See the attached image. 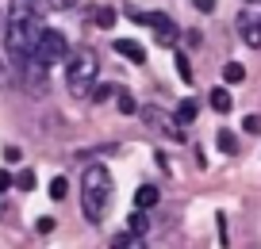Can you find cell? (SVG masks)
Here are the masks:
<instances>
[{
    "mask_svg": "<svg viewBox=\"0 0 261 249\" xmlns=\"http://www.w3.org/2000/svg\"><path fill=\"white\" fill-rule=\"evenodd\" d=\"M35 35H39V16L27 0H16L8 12V35H4V46L16 62H27L31 58V46H35Z\"/></svg>",
    "mask_w": 261,
    "mask_h": 249,
    "instance_id": "1",
    "label": "cell"
},
{
    "mask_svg": "<svg viewBox=\"0 0 261 249\" xmlns=\"http://www.w3.org/2000/svg\"><path fill=\"white\" fill-rule=\"evenodd\" d=\"M112 203V173L104 165H89L81 177V207H85V218L89 223H100Z\"/></svg>",
    "mask_w": 261,
    "mask_h": 249,
    "instance_id": "2",
    "label": "cell"
},
{
    "mask_svg": "<svg viewBox=\"0 0 261 249\" xmlns=\"http://www.w3.org/2000/svg\"><path fill=\"white\" fill-rule=\"evenodd\" d=\"M65 80H69V92L73 96H92V89H96V80H100V58L96 50L81 46L73 50V54L65 58Z\"/></svg>",
    "mask_w": 261,
    "mask_h": 249,
    "instance_id": "3",
    "label": "cell"
},
{
    "mask_svg": "<svg viewBox=\"0 0 261 249\" xmlns=\"http://www.w3.org/2000/svg\"><path fill=\"white\" fill-rule=\"evenodd\" d=\"M69 58V42H65L62 31H54V27H39V35H35V46H31V62L39 65H58Z\"/></svg>",
    "mask_w": 261,
    "mask_h": 249,
    "instance_id": "4",
    "label": "cell"
},
{
    "mask_svg": "<svg viewBox=\"0 0 261 249\" xmlns=\"http://www.w3.org/2000/svg\"><path fill=\"white\" fill-rule=\"evenodd\" d=\"M135 23H146V27H154V39H158V46H173L177 42V23H173L169 16H162V12H135Z\"/></svg>",
    "mask_w": 261,
    "mask_h": 249,
    "instance_id": "5",
    "label": "cell"
},
{
    "mask_svg": "<svg viewBox=\"0 0 261 249\" xmlns=\"http://www.w3.org/2000/svg\"><path fill=\"white\" fill-rule=\"evenodd\" d=\"M234 27H238V39H242L250 50H261V12L253 8V4H250V8H242V12H238Z\"/></svg>",
    "mask_w": 261,
    "mask_h": 249,
    "instance_id": "6",
    "label": "cell"
},
{
    "mask_svg": "<svg viewBox=\"0 0 261 249\" xmlns=\"http://www.w3.org/2000/svg\"><path fill=\"white\" fill-rule=\"evenodd\" d=\"M115 54H119V58H130L135 65H142V62H146V50H142L135 39H115Z\"/></svg>",
    "mask_w": 261,
    "mask_h": 249,
    "instance_id": "7",
    "label": "cell"
},
{
    "mask_svg": "<svg viewBox=\"0 0 261 249\" xmlns=\"http://www.w3.org/2000/svg\"><path fill=\"white\" fill-rule=\"evenodd\" d=\"M158 200H162V188H154V184H142L139 192H135V207L139 211H150Z\"/></svg>",
    "mask_w": 261,
    "mask_h": 249,
    "instance_id": "8",
    "label": "cell"
},
{
    "mask_svg": "<svg viewBox=\"0 0 261 249\" xmlns=\"http://www.w3.org/2000/svg\"><path fill=\"white\" fill-rule=\"evenodd\" d=\"M112 249H146V241H142V234H115L112 238Z\"/></svg>",
    "mask_w": 261,
    "mask_h": 249,
    "instance_id": "9",
    "label": "cell"
},
{
    "mask_svg": "<svg viewBox=\"0 0 261 249\" xmlns=\"http://www.w3.org/2000/svg\"><path fill=\"white\" fill-rule=\"evenodd\" d=\"M212 107H215L219 115H227L230 107H234V96H230L227 89H212Z\"/></svg>",
    "mask_w": 261,
    "mask_h": 249,
    "instance_id": "10",
    "label": "cell"
},
{
    "mask_svg": "<svg viewBox=\"0 0 261 249\" xmlns=\"http://www.w3.org/2000/svg\"><path fill=\"white\" fill-rule=\"evenodd\" d=\"M196 115H200L196 100H180L177 104V123H196Z\"/></svg>",
    "mask_w": 261,
    "mask_h": 249,
    "instance_id": "11",
    "label": "cell"
},
{
    "mask_svg": "<svg viewBox=\"0 0 261 249\" xmlns=\"http://www.w3.org/2000/svg\"><path fill=\"white\" fill-rule=\"evenodd\" d=\"M146 226H150L146 211H135V215L127 218V230H130V234H146Z\"/></svg>",
    "mask_w": 261,
    "mask_h": 249,
    "instance_id": "12",
    "label": "cell"
},
{
    "mask_svg": "<svg viewBox=\"0 0 261 249\" xmlns=\"http://www.w3.org/2000/svg\"><path fill=\"white\" fill-rule=\"evenodd\" d=\"M223 77H227V85H238V80H246V69L238 62H227L223 65Z\"/></svg>",
    "mask_w": 261,
    "mask_h": 249,
    "instance_id": "13",
    "label": "cell"
},
{
    "mask_svg": "<svg viewBox=\"0 0 261 249\" xmlns=\"http://www.w3.org/2000/svg\"><path fill=\"white\" fill-rule=\"evenodd\" d=\"M215 142H219L223 153H238V138L230 134V130H219V138H215Z\"/></svg>",
    "mask_w": 261,
    "mask_h": 249,
    "instance_id": "14",
    "label": "cell"
},
{
    "mask_svg": "<svg viewBox=\"0 0 261 249\" xmlns=\"http://www.w3.org/2000/svg\"><path fill=\"white\" fill-rule=\"evenodd\" d=\"M115 104H119V112H123V115H135V112H139L135 96H127V92H119V96H115Z\"/></svg>",
    "mask_w": 261,
    "mask_h": 249,
    "instance_id": "15",
    "label": "cell"
},
{
    "mask_svg": "<svg viewBox=\"0 0 261 249\" xmlns=\"http://www.w3.org/2000/svg\"><path fill=\"white\" fill-rule=\"evenodd\" d=\"M177 77L185 80V85H192V65H188L185 54H177Z\"/></svg>",
    "mask_w": 261,
    "mask_h": 249,
    "instance_id": "16",
    "label": "cell"
},
{
    "mask_svg": "<svg viewBox=\"0 0 261 249\" xmlns=\"http://www.w3.org/2000/svg\"><path fill=\"white\" fill-rule=\"evenodd\" d=\"M112 96H119L115 85H96V89H92V100H112Z\"/></svg>",
    "mask_w": 261,
    "mask_h": 249,
    "instance_id": "17",
    "label": "cell"
},
{
    "mask_svg": "<svg viewBox=\"0 0 261 249\" xmlns=\"http://www.w3.org/2000/svg\"><path fill=\"white\" fill-rule=\"evenodd\" d=\"M92 19H96V27H112L115 23V12L112 8H96V16H92Z\"/></svg>",
    "mask_w": 261,
    "mask_h": 249,
    "instance_id": "18",
    "label": "cell"
},
{
    "mask_svg": "<svg viewBox=\"0 0 261 249\" xmlns=\"http://www.w3.org/2000/svg\"><path fill=\"white\" fill-rule=\"evenodd\" d=\"M50 200H65V177L50 180Z\"/></svg>",
    "mask_w": 261,
    "mask_h": 249,
    "instance_id": "19",
    "label": "cell"
},
{
    "mask_svg": "<svg viewBox=\"0 0 261 249\" xmlns=\"http://www.w3.org/2000/svg\"><path fill=\"white\" fill-rule=\"evenodd\" d=\"M242 130H246V134H261V115H246Z\"/></svg>",
    "mask_w": 261,
    "mask_h": 249,
    "instance_id": "20",
    "label": "cell"
},
{
    "mask_svg": "<svg viewBox=\"0 0 261 249\" xmlns=\"http://www.w3.org/2000/svg\"><path fill=\"white\" fill-rule=\"evenodd\" d=\"M16 188H23V192H31V188H35V173H31V169H23V173H19V177H16Z\"/></svg>",
    "mask_w": 261,
    "mask_h": 249,
    "instance_id": "21",
    "label": "cell"
},
{
    "mask_svg": "<svg viewBox=\"0 0 261 249\" xmlns=\"http://www.w3.org/2000/svg\"><path fill=\"white\" fill-rule=\"evenodd\" d=\"M77 0H46V8L50 12H65V8H73Z\"/></svg>",
    "mask_w": 261,
    "mask_h": 249,
    "instance_id": "22",
    "label": "cell"
},
{
    "mask_svg": "<svg viewBox=\"0 0 261 249\" xmlns=\"http://www.w3.org/2000/svg\"><path fill=\"white\" fill-rule=\"evenodd\" d=\"M192 4H196V12H204V16L215 12V0H192Z\"/></svg>",
    "mask_w": 261,
    "mask_h": 249,
    "instance_id": "23",
    "label": "cell"
},
{
    "mask_svg": "<svg viewBox=\"0 0 261 249\" xmlns=\"http://www.w3.org/2000/svg\"><path fill=\"white\" fill-rule=\"evenodd\" d=\"M12 184H16V180H12V177H8V173H4V169H0V196L8 192V188H12Z\"/></svg>",
    "mask_w": 261,
    "mask_h": 249,
    "instance_id": "24",
    "label": "cell"
},
{
    "mask_svg": "<svg viewBox=\"0 0 261 249\" xmlns=\"http://www.w3.org/2000/svg\"><path fill=\"white\" fill-rule=\"evenodd\" d=\"M4 157H8V161H12V165H16V161H19V157H23V153H19V146H8V150H4Z\"/></svg>",
    "mask_w": 261,
    "mask_h": 249,
    "instance_id": "25",
    "label": "cell"
},
{
    "mask_svg": "<svg viewBox=\"0 0 261 249\" xmlns=\"http://www.w3.org/2000/svg\"><path fill=\"white\" fill-rule=\"evenodd\" d=\"M54 230V218H39V234H50Z\"/></svg>",
    "mask_w": 261,
    "mask_h": 249,
    "instance_id": "26",
    "label": "cell"
},
{
    "mask_svg": "<svg viewBox=\"0 0 261 249\" xmlns=\"http://www.w3.org/2000/svg\"><path fill=\"white\" fill-rule=\"evenodd\" d=\"M250 4H253V8H257V4H261V0H250Z\"/></svg>",
    "mask_w": 261,
    "mask_h": 249,
    "instance_id": "27",
    "label": "cell"
}]
</instances>
